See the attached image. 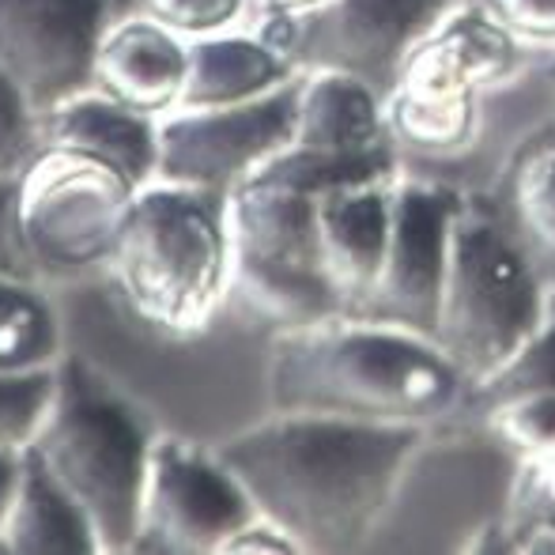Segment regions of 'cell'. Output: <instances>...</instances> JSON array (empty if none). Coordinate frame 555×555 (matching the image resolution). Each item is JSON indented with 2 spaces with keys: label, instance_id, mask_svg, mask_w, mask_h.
I'll return each instance as SVG.
<instances>
[{
  "label": "cell",
  "instance_id": "6da1fadb",
  "mask_svg": "<svg viewBox=\"0 0 555 555\" xmlns=\"http://www.w3.org/2000/svg\"><path fill=\"white\" fill-rule=\"evenodd\" d=\"M427 435L431 424L272 412L216 453L299 552H356L389 514Z\"/></svg>",
  "mask_w": 555,
  "mask_h": 555
},
{
  "label": "cell",
  "instance_id": "7a4b0ae2",
  "mask_svg": "<svg viewBox=\"0 0 555 555\" xmlns=\"http://www.w3.org/2000/svg\"><path fill=\"white\" fill-rule=\"evenodd\" d=\"M264 389L272 412L431 424L465 409L473 382L435 336L340 314L272 336Z\"/></svg>",
  "mask_w": 555,
  "mask_h": 555
},
{
  "label": "cell",
  "instance_id": "3957f363",
  "mask_svg": "<svg viewBox=\"0 0 555 555\" xmlns=\"http://www.w3.org/2000/svg\"><path fill=\"white\" fill-rule=\"evenodd\" d=\"M106 272L144 325L167 336L205 333L234 287L227 197L170 182L140 185Z\"/></svg>",
  "mask_w": 555,
  "mask_h": 555
},
{
  "label": "cell",
  "instance_id": "277c9868",
  "mask_svg": "<svg viewBox=\"0 0 555 555\" xmlns=\"http://www.w3.org/2000/svg\"><path fill=\"white\" fill-rule=\"evenodd\" d=\"M552 284L521 242L511 212L461 193L446 246V276L435 340L483 382L503 371L541 330Z\"/></svg>",
  "mask_w": 555,
  "mask_h": 555
},
{
  "label": "cell",
  "instance_id": "5b68a950",
  "mask_svg": "<svg viewBox=\"0 0 555 555\" xmlns=\"http://www.w3.org/2000/svg\"><path fill=\"white\" fill-rule=\"evenodd\" d=\"M155 431L88 359L61 356L35 450L83 506L103 555L137 552L147 453Z\"/></svg>",
  "mask_w": 555,
  "mask_h": 555
},
{
  "label": "cell",
  "instance_id": "8992f818",
  "mask_svg": "<svg viewBox=\"0 0 555 555\" xmlns=\"http://www.w3.org/2000/svg\"><path fill=\"white\" fill-rule=\"evenodd\" d=\"M322 193L261 167L227 193V227L234 249V292L280 325H307L340 318L322 257L318 227Z\"/></svg>",
  "mask_w": 555,
  "mask_h": 555
},
{
  "label": "cell",
  "instance_id": "52a82bcc",
  "mask_svg": "<svg viewBox=\"0 0 555 555\" xmlns=\"http://www.w3.org/2000/svg\"><path fill=\"white\" fill-rule=\"evenodd\" d=\"M20 223L42 280H73L111 264L132 185L111 163L65 144H38L15 167Z\"/></svg>",
  "mask_w": 555,
  "mask_h": 555
},
{
  "label": "cell",
  "instance_id": "ba28073f",
  "mask_svg": "<svg viewBox=\"0 0 555 555\" xmlns=\"http://www.w3.org/2000/svg\"><path fill=\"white\" fill-rule=\"evenodd\" d=\"M257 518L261 514L254 499L220 461L216 446L190 442L182 435H155L137 552L216 555Z\"/></svg>",
  "mask_w": 555,
  "mask_h": 555
},
{
  "label": "cell",
  "instance_id": "9c48e42d",
  "mask_svg": "<svg viewBox=\"0 0 555 555\" xmlns=\"http://www.w3.org/2000/svg\"><path fill=\"white\" fill-rule=\"evenodd\" d=\"M299 73L276 91L220 111H170L159 117L155 182L227 193L276 159L295 140Z\"/></svg>",
  "mask_w": 555,
  "mask_h": 555
},
{
  "label": "cell",
  "instance_id": "30bf717a",
  "mask_svg": "<svg viewBox=\"0 0 555 555\" xmlns=\"http://www.w3.org/2000/svg\"><path fill=\"white\" fill-rule=\"evenodd\" d=\"M132 12L140 0H0V68L38 121L91 91L106 30Z\"/></svg>",
  "mask_w": 555,
  "mask_h": 555
},
{
  "label": "cell",
  "instance_id": "8fae6325",
  "mask_svg": "<svg viewBox=\"0 0 555 555\" xmlns=\"http://www.w3.org/2000/svg\"><path fill=\"white\" fill-rule=\"evenodd\" d=\"M465 4L473 0H325L299 15L295 65L348 73L389 99L416 46Z\"/></svg>",
  "mask_w": 555,
  "mask_h": 555
},
{
  "label": "cell",
  "instance_id": "7c38bea8",
  "mask_svg": "<svg viewBox=\"0 0 555 555\" xmlns=\"http://www.w3.org/2000/svg\"><path fill=\"white\" fill-rule=\"evenodd\" d=\"M461 205V193L435 182L393 185V223H389L386 264L371 299L356 318L404 325L435 336L439 330V299L446 276V246L450 223Z\"/></svg>",
  "mask_w": 555,
  "mask_h": 555
},
{
  "label": "cell",
  "instance_id": "4fadbf2b",
  "mask_svg": "<svg viewBox=\"0 0 555 555\" xmlns=\"http://www.w3.org/2000/svg\"><path fill=\"white\" fill-rule=\"evenodd\" d=\"M518 61L521 42L473 0L416 46L389 95L412 103H476V95L506 80Z\"/></svg>",
  "mask_w": 555,
  "mask_h": 555
},
{
  "label": "cell",
  "instance_id": "5bb4252c",
  "mask_svg": "<svg viewBox=\"0 0 555 555\" xmlns=\"http://www.w3.org/2000/svg\"><path fill=\"white\" fill-rule=\"evenodd\" d=\"M397 178L333 185L318 197V227H322V257L344 314L356 318L371 299L386 264L389 223H393Z\"/></svg>",
  "mask_w": 555,
  "mask_h": 555
},
{
  "label": "cell",
  "instance_id": "9a60e30c",
  "mask_svg": "<svg viewBox=\"0 0 555 555\" xmlns=\"http://www.w3.org/2000/svg\"><path fill=\"white\" fill-rule=\"evenodd\" d=\"M190 73V38L147 12H132L106 30L95 53L91 91H103L129 111L163 117L178 106Z\"/></svg>",
  "mask_w": 555,
  "mask_h": 555
},
{
  "label": "cell",
  "instance_id": "2e32d148",
  "mask_svg": "<svg viewBox=\"0 0 555 555\" xmlns=\"http://www.w3.org/2000/svg\"><path fill=\"white\" fill-rule=\"evenodd\" d=\"M42 144L88 152L121 170L132 185H147L159 159V117L129 111L103 91H83L42 117Z\"/></svg>",
  "mask_w": 555,
  "mask_h": 555
},
{
  "label": "cell",
  "instance_id": "e0dca14e",
  "mask_svg": "<svg viewBox=\"0 0 555 555\" xmlns=\"http://www.w3.org/2000/svg\"><path fill=\"white\" fill-rule=\"evenodd\" d=\"M0 548L4 555H103L91 518L35 446L20 453V480L0 529Z\"/></svg>",
  "mask_w": 555,
  "mask_h": 555
},
{
  "label": "cell",
  "instance_id": "ac0fdd59",
  "mask_svg": "<svg viewBox=\"0 0 555 555\" xmlns=\"http://www.w3.org/2000/svg\"><path fill=\"white\" fill-rule=\"evenodd\" d=\"M292 144L333 155L386 147V99L348 73L299 68V114Z\"/></svg>",
  "mask_w": 555,
  "mask_h": 555
},
{
  "label": "cell",
  "instance_id": "d6986e66",
  "mask_svg": "<svg viewBox=\"0 0 555 555\" xmlns=\"http://www.w3.org/2000/svg\"><path fill=\"white\" fill-rule=\"evenodd\" d=\"M299 73L287 53L272 50L257 35L190 38V73L175 111H220L261 99Z\"/></svg>",
  "mask_w": 555,
  "mask_h": 555
},
{
  "label": "cell",
  "instance_id": "ffe728a7",
  "mask_svg": "<svg viewBox=\"0 0 555 555\" xmlns=\"http://www.w3.org/2000/svg\"><path fill=\"white\" fill-rule=\"evenodd\" d=\"M46 284L0 276V374L50 371L61 363V322Z\"/></svg>",
  "mask_w": 555,
  "mask_h": 555
},
{
  "label": "cell",
  "instance_id": "44dd1931",
  "mask_svg": "<svg viewBox=\"0 0 555 555\" xmlns=\"http://www.w3.org/2000/svg\"><path fill=\"white\" fill-rule=\"evenodd\" d=\"M511 220L555 284V132L533 137L514 159Z\"/></svg>",
  "mask_w": 555,
  "mask_h": 555
},
{
  "label": "cell",
  "instance_id": "7402d4cb",
  "mask_svg": "<svg viewBox=\"0 0 555 555\" xmlns=\"http://www.w3.org/2000/svg\"><path fill=\"white\" fill-rule=\"evenodd\" d=\"M526 393H555V284L548 292V310H544L541 330L529 336V344L491 378L476 382L465 397V409L491 412L499 404Z\"/></svg>",
  "mask_w": 555,
  "mask_h": 555
},
{
  "label": "cell",
  "instance_id": "603a6c76",
  "mask_svg": "<svg viewBox=\"0 0 555 555\" xmlns=\"http://www.w3.org/2000/svg\"><path fill=\"white\" fill-rule=\"evenodd\" d=\"M389 137L404 140L424 152H453L468 144L476 129V103H412V99H386Z\"/></svg>",
  "mask_w": 555,
  "mask_h": 555
},
{
  "label": "cell",
  "instance_id": "cb8c5ba5",
  "mask_svg": "<svg viewBox=\"0 0 555 555\" xmlns=\"http://www.w3.org/2000/svg\"><path fill=\"white\" fill-rule=\"evenodd\" d=\"M57 386V366L0 374V450H27L42 427Z\"/></svg>",
  "mask_w": 555,
  "mask_h": 555
},
{
  "label": "cell",
  "instance_id": "d4e9b609",
  "mask_svg": "<svg viewBox=\"0 0 555 555\" xmlns=\"http://www.w3.org/2000/svg\"><path fill=\"white\" fill-rule=\"evenodd\" d=\"M491 431L503 435L526 457L555 450V393H526L483 412Z\"/></svg>",
  "mask_w": 555,
  "mask_h": 555
},
{
  "label": "cell",
  "instance_id": "484cf974",
  "mask_svg": "<svg viewBox=\"0 0 555 555\" xmlns=\"http://www.w3.org/2000/svg\"><path fill=\"white\" fill-rule=\"evenodd\" d=\"M140 12L155 15L182 38H205L238 23L246 0H140Z\"/></svg>",
  "mask_w": 555,
  "mask_h": 555
},
{
  "label": "cell",
  "instance_id": "4316f807",
  "mask_svg": "<svg viewBox=\"0 0 555 555\" xmlns=\"http://www.w3.org/2000/svg\"><path fill=\"white\" fill-rule=\"evenodd\" d=\"M38 144H42V121L12 76L0 68V170H15Z\"/></svg>",
  "mask_w": 555,
  "mask_h": 555
},
{
  "label": "cell",
  "instance_id": "83f0119b",
  "mask_svg": "<svg viewBox=\"0 0 555 555\" xmlns=\"http://www.w3.org/2000/svg\"><path fill=\"white\" fill-rule=\"evenodd\" d=\"M0 276L46 284L42 269L30 257L27 234H23L20 223V182H15V170H0Z\"/></svg>",
  "mask_w": 555,
  "mask_h": 555
},
{
  "label": "cell",
  "instance_id": "f1b7e54d",
  "mask_svg": "<svg viewBox=\"0 0 555 555\" xmlns=\"http://www.w3.org/2000/svg\"><path fill=\"white\" fill-rule=\"evenodd\" d=\"M480 8L521 46H555V0H480Z\"/></svg>",
  "mask_w": 555,
  "mask_h": 555
},
{
  "label": "cell",
  "instance_id": "f546056e",
  "mask_svg": "<svg viewBox=\"0 0 555 555\" xmlns=\"http://www.w3.org/2000/svg\"><path fill=\"white\" fill-rule=\"evenodd\" d=\"M249 552L287 555V552H299V548H295V541L280 526H272L269 518H257V521H249V526L223 548V555H249Z\"/></svg>",
  "mask_w": 555,
  "mask_h": 555
},
{
  "label": "cell",
  "instance_id": "4dcf8cb0",
  "mask_svg": "<svg viewBox=\"0 0 555 555\" xmlns=\"http://www.w3.org/2000/svg\"><path fill=\"white\" fill-rule=\"evenodd\" d=\"M529 461V473H533V488L537 495L548 503V511L555 514V450L548 453H537V457H526Z\"/></svg>",
  "mask_w": 555,
  "mask_h": 555
},
{
  "label": "cell",
  "instance_id": "1f68e13d",
  "mask_svg": "<svg viewBox=\"0 0 555 555\" xmlns=\"http://www.w3.org/2000/svg\"><path fill=\"white\" fill-rule=\"evenodd\" d=\"M20 453L23 450H0V529H4L8 506H12L15 495V480H20ZM4 555V548H0Z\"/></svg>",
  "mask_w": 555,
  "mask_h": 555
},
{
  "label": "cell",
  "instance_id": "d6a6232c",
  "mask_svg": "<svg viewBox=\"0 0 555 555\" xmlns=\"http://www.w3.org/2000/svg\"><path fill=\"white\" fill-rule=\"evenodd\" d=\"M264 8H276V12H292V15H307L314 12L318 4H325V0H261Z\"/></svg>",
  "mask_w": 555,
  "mask_h": 555
}]
</instances>
